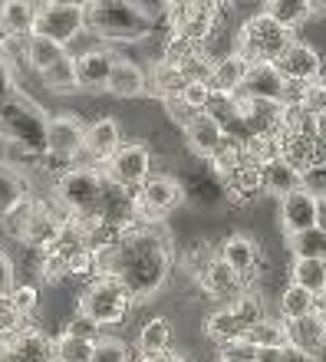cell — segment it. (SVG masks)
<instances>
[{
    "label": "cell",
    "instance_id": "1",
    "mask_svg": "<svg viewBox=\"0 0 326 362\" xmlns=\"http://www.w3.org/2000/svg\"><path fill=\"white\" fill-rule=\"evenodd\" d=\"M172 270V247L158 228L135 221L132 228L119 230L99 250V274L115 276L132 293V300H149L162 290Z\"/></svg>",
    "mask_w": 326,
    "mask_h": 362
},
{
    "label": "cell",
    "instance_id": "2",
    "mask_svg": "<svg viewBox=\"0 0 326 362\" xmlns=\"http://www.w3.org/2000/svg\"><path fill=\"white\" fill-rule=\"evenodd\" d=\"M86 27L103 40L135 43L152 33V13L139 0H83Z\"/></svg>",
    "mask_w": 326,
    "mask_h": 362
},
{
    "label": "cell",
    "instance_id": "3",
    "mask_svg": "<svg viewBox=\"0 0 326 362\" xmlns=\"http://www.w3.org/2000/svg\"><path fill=\"white\" fill-rule=\"evenodd\" d=\"M0 135L27 152H47V115L27 95H7L0 103Z\"/></svg>",
    "mask_w": 326,
    "mask_h": 362
},
{
    "label": "cell",
    "instance_id": "4",
    "mask_svg": "<svg viewBox=\"0 0 326 362\" xmlns=\"http://www.w3.org/2000/svg\"><path fill=\"white\" fill-rule=\"evenodd\" d=\"M57 201L73 218L103 211L106 208V178H103V172L89 168V165L69 168V172H63L57 178Z\"/></svg>",
    "mask_w": 326,
    "mask_h": 362
},
{
    "label": "cell",
    "instance_id": "5",
    "mask_svg": "<svg viewBox=\"0 0 326 362\" xmlns=\"http://www.w3.org/2000/svg\"><path fill=\"white\" fill-rule=\"evenodd\" d=\"M132 303H135L132 293H129L115 276L99 274L96 280L83 290V296H79V313L89 316V320L99 326H112V323H122L125 313L132 310Z\"/></svg>",
    "mask_w": 326,
    "mask_h": 362
},
{
    "label": "cell",
    "instance_id": "6",
    "mask_svg": "<svg viewBox=\"0 0 326 362\" xmlns=\"http://www.w3.org/2000/svg\"><path fill=\"white\" fill-rule=\"evenodd\" d=\"M290 30L280 27L277 20L270 17L267 10L264 13H257V17H250L244 27H240L238 33V57H244L248 63H260V59H270L274 63V57H277L280 49L290 43Z\"/></svg>",
    "mask_w": 326,
    "mask_h": 362
},
{
    "label": "cell",
    "instance_id": "7",
    "mask_svg": "<svg viewBox=\"0 0 326 362\" xmlns=\"http://www.w3.org/2000/svg\"><path fill=\"white\" fill-rule=\"evenodd\" d=\"M185 204V185L178 178H168V175H155V178H145L139 185V198H135L132 218H158V214H168V211L182 208Z\"/></svg>",
    "mask_w": 326,
    "mask_h": 362
},
{
    "label": "cell",
    "instance_id": "8",
    "mask_svg": "<svg viewBox=\"0 0 326 362\" xmlns=\"http://www.w3.org/2000/svg\"><path fill=\"white\" fill-rule=\"evenodd\" d=\"M103 165H106V175L115 188L132 191L152 172V152H149L142 142H125V145H119Z\"/></svg>",
    "mask_w": 326,
    "mask_h": 362
},
{
    "label": "cell",
    "instance_id": "9",
    "mask_svg": "<svg viewBox=\"0 0 326 362\" xmlns=\"http://www.w3.org/2000/svg\"><path fill=\"white\" fill-rule=\"evenodd\" d=\"M83 30H86V10H83V4H43L37 10L33 33H43V37L63 43V47H66L69 40H76Z\"/></svg>",
    "mask_w": 326,
    "mask_h": 362
},
{
    "label": "cell",
    "instance_id": "10",
    "mask_svg": "<svg viewBox=\"0 0 326 362\" xmlns=\"http://www.w3.org/2000/svg\"><path fill=\"white\" fill-rule=\"evenodd\" d=\"M280 158L290 162L297 172L313 175L317 168L326 165V142L317 139V132H310V129L287 132V135H280Z\"/></svg>",
    "mask_w": 326,
    "mask_h": 362
},
{
    "label": "cell",
    "instance_id": "11",
    "mask_svg": "<svg viewBox=\"0 0 326 362\" xmlns=\"http://www.w3.org/2000/svg\"><path fill=\"white\" fill-rule=\"evenodd\" d=\"M274 66L280 69V76L290 79V83H313V79L323 76V59L313 47L300 43V40H290L287 47L274 57Z\"/></svg>",
    "mask_w": 326,
    "mask_h": 362
},
{
    "label": "cell",
    "instance_id": "12",
    "mask_svg": "<svg viewBox=\"0 0 326 362\" xmlns=\"http://www.w3.org/2000/svg\"><path fill=\"white\" fill-rule=\"evenodd\" d=\"M83 145H86V129L76 115L47 119V155H53L59 162H73V158H79Z\"/></svg>",
    "mask_w": 326,
    "mask_h": 362
},
{
    "label": "cell",
    "instance_id": "13",
    "mask_svg": "<svg viewBox=\"0 0 326 362\" xmlns=\"http://www.w3.org/2000/svg\"><path fill=\"white\" fill-rule=\"evenodd\" d=\"M280 224L284 234H297L317 224V191L313 188H293L290 194L280 198Z\"/></svg>",
    "mask_w": 326,
    "mask_h": 362
},
{
    "label": "cell",
    "instance_id": "14",
    "mask_svg": "<svg viewBox=\"0 0 326 362\" xmlns=\"http://www.w3.org/2000/svg\"><path fill=\"white\" fill-rule=\"evenodd\" d=\"M0 362H53V339L40 329H20L7 343H0Z\"/></svg>",
    "mask_w": 326,
    "mask_h": 362
},
{
    "label": "cell",
    "instance_id": "15",
    "mask_svg": "<svg viewBox=\"0 0 326 362\" xmlns=\"http://www.w3.org/2000/svg\"><path fill=\"white\" fill-rule=\"evenodd\" d=\"M284 86H287V79L280 76V69L270 59H260V63H248V73H244V83H240V95L280 103L284 99Z\"/></svg>",
    "mask_w": 326,
    "mask_h": 362
},
{
    "label": "cell",
    "instance_id": "16",
    "mask_svg": "<svg viewBox=\"0 0 326 362\" xmlns=\"http://www.w3.org/2000/svg\"><path fill=\"white\" fill-rule=\"evenodd\" d=\"M287 343L303 349L310 359L317 362L326 356V326H323V316L317 313H307L300 320H287Z\"/></svg>",
    "mask_w": 326,
    "mask_h": 362
},
{
    "label": "cell",
    "instance_id": "17",
    "mask_svg": "<svg viewBox=\"0 0 326 362\" xmlns=\"http://www.w3.org/2000/svg\"><path fill=\"white\" fill-rule=\"evenodd\" d=\"M185 139H188V148H192L194 155L211 158L221 145H224V139H228V135H224V129H221L218 119H214L208 109H202V112H194L192 122L185 125Z\"/></svg>",
    "mask_w": 326,
    "mask_h": 362
},
{
    "label": "cell",
    "instance_id": "18",
    "mask_svg": "<svg viewBox=\"0 0 326 362\" xmlns=\"http://www.w3.org/2000/svg\"><path fill=\"white\" fill-rule=\"evenodd\" d=\"M112 53L109 49H86V53H79L73 57L76 63V83L79 89H86V93H103L109 86V73H112Z\"/></svg>",
    "mask_w": 326,
    "mask_h": 362
},
{
    "label": "cell",
    "instance_id": "19",
    "mask_svg": "<svg viewBox=\"0 0 326 362\" xmlns=\"http://www.w3.org/2000/svg\"><path fill=\"white\" fill-rule=\"evenodd\" d=\"M198 284H202L204 293L224 300V296H238L240 290H244V276H240L238 270H231L221 257H211L204 264L202 274H198Z\"/></svg>",
    "mask_w": 326,
    "mask_h": 362
},
{
    "label": "cell",
    "instance_id": "20",
    "mask_svg": "<svg viewBox=\"0 0 326 362\" xmlns=\"http://www.w3.org/2000/svg\"><path fill=\"white\" fill-rule=\"evenodd\" d=\"M37 4L33 0H0V30L7 33V40H20L33 33L37 23Z\"/></svg>",
    "mask_w": 326,
    "mask_h": 362
},
{
    "label": "cell",
    "instance_id": "21",
    "mask_svg": "<svg viewBox=\"0 0 326 362\" xmlns=\"http://www.w3.org/2000/svg\"><path fill=\"white\" fill-rule=\"evenodd\" d=\"M218 257L224 260L231 270H238V274L248 280V276L257 270V264H260V250H257V244H254L248 234H231V238L221 244Z\"/></svg>",
    "mask_w": 326,
    "mask_h": 362
},
{
    "label": "cell",
    "instance_id": "22",
    "mask_svg": "<svg viewBox=\"0 0 326 362\" xmlns=\"http://www.w3.org/2000/svg\"><path fill=\"white\" fill-rule=\"evenodd\" d=\"M119 145H122V129H119V122H115V119H99V122H93L86 129V145H83V152H86L89 158H96V162H106Z\"/></svg>",
    "mask_w": 326,
    "mask_h": 362
},
{
    "label": "cell",
    "instance_id": "23",
    "mask_svg": "<svg viewBox=\"0 0 326 362\" xmlns=\"http://www.w3.org/2000/svg\"><path fill=\"white\" fill-rule=\"evenodd\" d=\"M244 73H248V59L231 53V57H221L211 63V76H208V86L211 93L221 95H234L240 93V83H244Z\"/></svg>",
    "mask_w": 326,
    "mask_h": 362
},
{
    "label": "cell",
    "instance_id": "24",
    "mask_svg": "<svg viewBox=\"0 0 326 362\" xmlns=\"http://www.w3.org/2000/svg\"><path fill=\"white\" fill-rule=\"evenodd\" d=\"M260 178H264V191H270V194H277V198H284V194H290L293 188H303L307 185V175L297 172L290 162H284V158H270L267 165H260Z\"/></svg>",
    "mask_w": 326,
    "mask_h": 362
},
{
    "label": "cell",
    "instance_id": "25",
    "mask_svg": "<svg viewBox=\"0 0 326 362\" xmlns=\"http://www.w3.org/2000/svg\"><path fill=\"white\" fill-rule=\"evenodd\" d=\"M109 93L119 95V99H132V95L145 93V73L135 66L132 59L115 57L112 59V73H109Z\"/></svg>",
    "mask_w": 326,
    "mask_h": 362
},
{
    "label": "cell",
    "instance_id": "26",
    "mask_svg": "<svg viewBox=\"0 0 326 362\" xmlns=\"http://www.w3.org/2000/svg\"><path fill=\"white\" fill-rule=\"evenodd\" d=\"M224 185H228L231 198L234 201H250L257 198L260 191H264V178H260V165H238L234 172L224 178Z\"/></svg>",
    "mask_w": 326,
    "mask_h": 362
},
{
    "label": "cell",
    "instance_id": "27",
    "mask_svg": "<svg viewBox=\"0 0 326 362\" xmlns=\"http://www.w3.org/2000/svg\"><path fill=\"white\" fill-rule=\"evenodd\" d=\"M244 343H250L254 349L260 346H287V320H270V316H260L257 323H250L240 336Z\"/></svg>",
    "mask_w": 326,
    "mask_h": 362
},
{
    "label": "cell",
    "instance_id": "28",
    "mask_svg": "<svg viewBox=\"0 0 326 362\" xmlns=\"http://www.w3.org/2000/svg\"><path fill=\"white\" fill-rule=\"evenodd\" d=\"M320 310V296L310 293L307 286L300 284H290L284 293H280V316L284 320H300L307 313H317Z\"/></svg>",
    "mask_w": 326,
    "mask_h": 362
},
{
    "label": "cell",
    "instance_id": "29",
    "mask_svg": "<svg viewBox=\"0 0 326 362\" xmlns=\"http://www.w3.org/2000/svg\"><path fill=\"white\" fill-rule=\"evenodd\" d=\"M63 57H66V47L57 43V40L43 37V33H30L27 37V59H30V66L37 69V73L50 69L57 59H63Z\"/></svg>",
    "mask_w": 326,
    "mask_h": 362
},
{
    "label": "cell",
    "instance_id": "30",
    "mask_svg": "<svg viewBox=\"0 0 326 362\" xmlns=\"http://www.w3.org/2000/svg\"><path fill=\"white\" fill-rule=\"evenodd\" d=\"M40 79H43V86L50 89V93L57 95H66V93H79V83H76V63H73V57H63L57 59L50 69H43L40 73Z\"/></svg>",
    "mask_w": 326,
    "mask_h": 362
},
{
    "label": "cell",
    "instance_id": "31",
    "mask_svg": "<svg viewBox=\"0 0 326 362\" xmlns=\"http://www.w3.org/2000/svg\"><path fill=\"white\" fill-rule=\"evenodd\" d=\"M185 86V76H182V69L172 66V63H155L152 73L145 76V89H152L155 95H162V99H172V95H178Z\"/></svg>",
    "mask_w": 326,
    "mask_h": 362
},
{
    "label": "cell",
    "instance_id": "32",
    "mask_svg": "<svg viewBox=\"0 0 326 362\" xmlns=\"http://www.w3.org/2000/svg\"><path fill=\"white\" fill-rule=\"evenodd\" d=\"M168 343H172V323L165 316H155L139 329V353H142V359L168 349Z\"/></svg>",
    "mask_w": 326,
    "mask_h": 362
},
{
    "label": "cell",
    "instance_id": "33",
    "mask_svg": "<svg viewBox=\"0 0 326 362\" xmlns=\"http://www.w3.org/2000/svg\"><path fill=\"white\" fill-rule=\"evenodd\" d=\"M244 329H248V326H244V323L238 320V316L231 313V306H224V310L211 313V316H208V323H204V333L211 336V339H214L218 346L240 339V336H244Z\"/></svg>",
    "mask_w": 326,
    "mask_h": 362
},
{
    "label": "cell",
    "instance_id": "34",
    "mask_svg": "<svg viewBox=\"0 0 326 362\" xmlns=\"http://www.w3.org/2000/svg\"><path fill=\"white\" fill-rule=\"evenodd\" d=\"M287 244H290V254H293V257L326 260V230L317 228V224L307 230H297V234H287Z\"/></svg>",
    "mask_w": 326,
    "mask_h": 362
},
{
    "label": "cell",
    "instance_id": "35",
    "mask_svg": "<svg viewBox=\"0 0 326 362\" xmlns=\"http://www.w3.org/2000/svg\"><path fill=\"white\" fill-rule=\"evenodd\" d=\"M323 274H326V260H317V257H293L290 284H300V286H307L310 293L323 296Z\"/></svg>",
    "mask_w": 326,
    "mask_h": 362
},
{
    "label": "cell",
    "instance_id": "36",
    "mask_svg": "<svg viewBox=\"0 0 326 362\" xmlns=\"http://www.w3.org/2000/svg\"><path fill=\"white\" fill-rule=\"evenodd\" d=\"M267 13L287 30H297L303 20L313 17L307 0H267Z\"/></svg>",
    "mask_w": 326,
    "mask_h": 362
},
{
    "label": "cell",
    "instance_id": "37",
    "mask_svg": "<svg viewBox=\"0 0 326 362\" xmlns=\"http://www.w3.org/2000/svg\"><path fill=\"white\" fill-rule=\"evenodd\" d=\"M93 343L96 339H83V336L63 333L53 343V359L57 362H93Z\"/></svg>",
    "mask_w": 326,
    "mask_h": 362
},
{
    "label": "cell",
    "instance_id": "38",
    "mask_svg": "<svg viewBox=\"0 0 326 362\" xmlns=\"http://www.w3.org/2000/svg\"><path fill=\"white\" fill-rule=\"evenodd\" d=\"M33 211H37V201L23 198V201H17L10 211H4V214H0V224H4V230H7L13 240H23V238H27L30 221H33Z\"/></svg>",
    "mask_w": 326,
    "mask_h": 362
},
{
    "label": "cell",
    "instance_id": "39",
    "mask_svg": "<svg viewBox=\"0 0 326 362\" xmlns=\"http://www.w3.org/2000/svg\"><path fill=\"white\" fill-rule=\"evenodd\" d=\"M23 198H27V181L20 178L13 168L0 165V214L10 211L17 201H23Z\"/></svg>",
    "mask_w": 326,
    "mask_h": 362
},
{
    "label": "cell",
    "instance_id": "40",
    "mask_svg": "<svg viewBox=\"0 0 326 362\" xmlns=\"http://www.w3.org/2000/svg\"><path fill=\"white\" fill-rule=\"evenodd\" d=\"M231 313L238 316L244 326H250L264 316V303H260V296H254L250 290H240V293L231 300Z\"/></svg>",
    "mask_w": 326,
    "mask_h": 362
},
{
    "label": "cell",
    "instance_id": "41",
    "mask_svg": "<svg viewBox=\"0 0 326 362\" xmlns=\"http://www.w3.org/2000/svg\"><path fill=\"white\" fill-rule=\"evenodd\" d=\"M93 362H129V346L115 336H103L93 343Z\"/></svg>",
    "mask_w": 326,
    "mask_h": 362
},
{
    "label": "cell",
    "instance_id": "42",
    "mask_svg": "<svg viewBox=\"0 0 326 362\" xmlns=\"http://www.w3.org/2000/svg\"><path fill=\"white\" fill-rule=\"evenodd\" d=\"M23 320L27 316H20L10 303V296H0V343H7L10 336H17L23 329Z\"/></svg>",
    "mask_w": 326,
    "mask_h": 362
},
{
    "label": "cell",
    "instance_id": "43",
    "mask_svg": "<svg viewBox=\"0 0 326 362\" xmlns=\"http://www.w3.org/2000/svg\"><path fill=\"white\" fill-rule=\"evenodd\" d=\"M188 105H194V109H204V105L211 103V86H208V79H185L182 93H178Z\"/></svg>",
    "mask_w": 326,
    "mask_h": 362
},
{
    "label": "cell",
    "instance_id": "44",
    "mask_svg": "<svg viewBox=\"0 0 326 362\" xmlns=\"http://www.w3.org/2000/svg\"><path fill=\"white\" fill-rule=\"evenodd\" d=\"M10 303H13V310H17L20 316H30L33 310H37V303H40V296H37V290L33 286H17L13 284V290H10Z\"/></svg>",
    "mask_w": 326,
    "mask_h": 362
},
{
    "label": "cell",
    "instance_id": "45",
    "mask_svg": "<svg viewBox=\"0 0 326 362\" xmlns=\"http://www.w3.org/2000/svg\"><path fill=\"white\" fill-rule=\"evenodd\" d=\"M211 257H218V254H214V250L208 247L204 240H194L192 247H188V254H185V267H188L194 276H198V274L204 270V264H208Z\"/></svg>",
    "mask_w": 326,
    "mask_h": 362
},
{
    "label": "cell",
    "instance_id": "46",
    "mask_svg": "<svg viewBox=\"0 0 326 362\" xmlns=\"http://www.w3.org/2000/svg\"><path fill=\"white\" fill-rule=\"evenodd\" d=\"M165 109H168V119H172L175 125H188L194 119V112H202V109H194V105H188L182 99V95H172V99H165Z\"/></svg>",
    "mask_w": 326,
    "mask_h": 362
},
{
    "label": "cell",
    "instance_id": "47",
    "mask_svg": "<svg viewBox=\"0 0 326 362\" xmlns=\"http://www.w3.org/2000/svg\"><path fill=\"white\" fill-rule=\"evenodd\" d=\"M13 93H17V73H13V66H10V59L0 53V103Z\"/></svg>",
    "mask_w": 326,
    "mask_h": 362
},
{
    "label": "cell",
    "instance_id": "48",
    "mask_svg": "<svg viewBox=\"0 0 326 362\" xmlns=\"http://www.w3.org/2000/svg\"><path fill=\"white\" fill-rule=\"evenodd\" d=\"M66 333H73V336H83V339H99V323H93L89 316L76 313V316H73V323L66 326Z\"/></svg>",
    "mask_w": 326,
    "mask_h": 362
},
{
    "label": "cell",
    "instance_id": "49",
    "mask_svg": "<svg viewBox=\"0 0 326 362\" xmlns=\"http://www.w3.org/2000/svg\"><path fill=\"white\" fill-rule=\"evenodd\" d=\"M10 290H13V264H10V257L0 250V296H7Z\"/></svg>",
    "mask_w": 326,
    "mask_h": 362
},
{
    "label": "cell",
    "instance_id": "50",
    "mask_svg": "<svg viewBox=\"0 0 326 362\" xmlns=\"http://www.w3.org/2000/svg\"><path fill=\"white\" fill-rule=\"evenodd\" d=\"M254 362H284V346H260Z\"/></svg>",
    "mask_w": 326,
    "mask_h": 362
},
{
    "label": "cell",
    "instance_id": "51",
    "mask_svg": "<svg viewBox=\"0 0 326 362\" xmlns=\"http://www.w3.org/2000/svg\"><path fill=\"white\" fill-rule=\"evenodd\" d=\"M284 362H313L310 359L307 353H303V349H297V346H284Z\"/></svg>",
    "mask_w": 326,
    "mask_h": 362
},
{
    "label": "cell",
    "instance_id": "52",
    "mask_svg": "<svg viewBox=\"0 0 326 362\" xmlns=\"http://www.w3.org/2000/svg\"><path fill=\"white\" fill-rule=\"evenodd\" d=\"M142 362H185V356H178V353H168V349H162V353H155V356H145Z\"/></svg>",
    "mask_w": 326,
    "mask_h": 362
},
{
    "label": "cell",
    "instance_id": "53",
    "mask_svg": "<svg viewBox=\"0 0 326 362\" xmlns=\"http://www.w3.org/2000/svg\"><path fill=\"white\" fill-rule=\"evenodd\" d=\"M317 228L326 230V194H317Z\"/></svg>",
    "mask_w": 326,
    "mask_h": 362
},
{
    "label": "cell",
    "instance_id": "54",
    "mask_svg": "<svg viewBox=\"0 0 326 362\" xmlns=\"http://www.w3.org/2000/svg\"><path fill=\"white\" fill-rule=\"evenodd\" d=\"M310 4V13H326V0H307Z\"/></svg>",
    "mask_w": 326,
    "mask_h": 362
},
{
    "label": "cell",
    "instance_id": "55",
    "mask_svg": "<svg viewBox=\"0 0 326 362\" xmlns=\"http://www.w3.org/2000/svg\"><path fill=\"white\" fill-rule=\"evenodd\" d=\"M43 4H83V0H43Z\"/></svg>",
    "mask_w": 326,
    "mask_h": 362
},
{
    "label": "cell",
    "instance_id": "56",
    "mask_svg": "<svg viewBox=\"0 0 326 362\" xmlns=\"http://www.w3.org/2000/svg\"><path fill=\"white\" fill-rule=\"evenodd\" d=\"M320 316H323V326H326V303L320 306Z\"/></svg>",
    "mask_w": 326,
    "mask_h": 362
},
{
    "label": "cell",
    "instance_id": "57",
    "mask_svg": "<svg viewBox=\"0 0 326 362\" xmlns=\"http://www.w3.org/2000/svg\"><path fill=\"white\" fill-rule=\"evenodd\" d=\"M4 43H7V33H4V30H0V47H4Z\"/></svg>",
    "mask_w": 326,
    "mask_h": 362
},
{
    "label": "cell",
    "instance_id": "58",
    "mask_svg": "<svg viewBox=\"0 0 326 362\" xmlns=\"http://www.w3.org/2000/svg\"><path fill=\"white\" fill-rule=\"evenodd\" d=\"M323 296H326V274H323Z\"/></svg>",
    "mask_w": 326,
    "mask_h": 362
},
{
    "label": "cell",
    "instance_id": "59",
    "mask_svg": "<svg viewBox=\"0 0 326 362\" xmlns=\"http://www.w3.org/2000/svg\"><path fill=\"white\" fill-rule=\"evenodd\" d=\"M168 4H178V0H168Z\"/></svg>",
    "mask_w": 326,
    "mask_h": 362
},
{
    "label": "cell",
    "instance_id": "60",
    "mask_svg": "<svg viewBox=\"0 0 326 362\" xmlns=\"http://www.w3.org/2000/svg\"><path fill=\"white\" fill-rule=\"evenodd\" d=\"M53 362H57V359H53Z\"/></svg>",
    "mask_w": 326,
    "mask_h": 362
}]
</instances>
